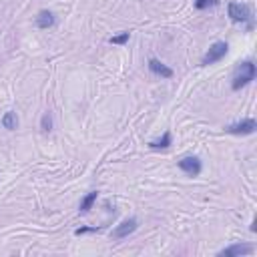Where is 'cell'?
<instances>
[{
  "label": "cell",
  "instance_id": "6da1fadb",
  "mask_svg": "<svg viewBox=\"0 0 257 257\" xmlns=\"http://www.w3.org/2000/svg\"><path fill=\"white\" fill-rule=\"evenodd\" d=\"M255 75H257V69L253 60H243L237 64V69L233 73V79H231V88L233 90H241L243 86H247L251 81H255Z\"/></svg>",
  "mask_w": 257,
  "mask_h": 257
},
{
  "label": "cell",
  "instance_id": "7a4b0ae2",
  "mask_svg": "<svg viewBox=\"0 0 257 257\" xmlns=\"http://www.w3.org/2000/svg\"><path fill=\"white\" fill-rule=\"evenodd\" d=\"M227 12H229V18H231L233 22H241V24L247 22V28H249V30L253 28V14H251V8H249L247 4H241V2H229Z\"/></svg>",
  "mask_w": 257,
  "mask_h": 257
},
{
  "label": "cell",
  "instance_id": "3957f363",
  "mask_svg": "<svg viewBox=\"0 0 257 257\" xmlns=\"http://www.w3.org/2000/svg\"><path fill=\"white\" fill-rule=\"evenodd\" d=\"M227 50H229V44H227V43H223V41L213 43V44L209 46V50L205 52V56L201 58V64H203V67H209V64L219 62L221 58H225Z\"/></svg>",
  "mask_w": 257,
  "mask_h": 257
},
{
  "label": "cell",
  "instance_id": "277c9868",
  "mask_svg": "<svg viewBox=\"0 0 257 257\" xmlns=\"http://www.w3.org/2000/svg\"><path fill=\"white\" fill-rule=\"evenodd\" d=\"M137 227H139V221H137L135 217H128V219L121 221V223L117 225V227L113 229L111 239H125V237H128L131 233H135Z\"/></svg>",
  "mask_w": 257,
  "mask_h": 257
},
{
  "label": "cell",
  "instance_id": "5b68a950",
  "mask_svg": "<svg viewBox=\"0 0 257 257\" xmlns=\"http://www.w3.org/2000/svg\"><path fill=\"white\" fill-rule=\"evenodd\" d=\"M177 165H179V169H181L185 175H189V177H197V175H201V171H203V163H201L199 157H183Z\"/></svg>",
  "mask_w": 257,
  "mask_h": 257
},
{
  "label": "cell",
  "instance_id": "8992f818",
  "mask_svg": "<svg viewBox=\"0 0 257 257\" xmlns=\"http://www.w3.org/2000/svg\"><path fill=\"white\" fill-rule=\"evenodd\" d=\"M255 128H257L255 119H243L239 123L229 125L225 131H227L229 135H251V133H255Z\"/></svg>",
  "mask_w": 257,
  "mask_h": 257
},
{
  "label": "cell",
  "instance_id": "52a82bcc",
  "mask_svg": "<svg viewBox=\"0 0 257 257\" xmlns=\"http://www.w3.org/2000/svg\"><path fill=\"white\" fill-rule=\"evenodd\" d=\"M255 249L249 243H233L219 251V257H241V255H251Z\"/></svg>",
  "mask_w": 257,
  "mask_h": 257
},
{
  "label": "cell",
  "instance_id": "ba28073f",
  "mask_svg": "<svg viewBox=\"0 0 257 257\" xmlns=\"http://www.w3.org/2000/svg\"><path fill=\"white\" fill-rule=\"evenodd\" d=\"M149 71L157 77H163V79H171L173 77V71L167 67V64H163L159 58H149Z\"/></svg>",
  "mask_w": 257,
  "mask_h": 257
},
{
  "label": "cell",
  "instance_id": "9c48e42d",
  "mask_svg": "<svg viewBox=\"0 0 257 257\" xmlns=\"http://www.w3.org/2000/svg\"><path fill=\"white\" fill-rule=\"evenodd\" d=\"M96 197H99V193H96V191L86 193V195L83 197V201H81V205H79V213H81V215H86V213L92 209V205L96 203Z\"/></svg>",
  "mask_w": 257,
  "mask_h": 257
},
{
  "label": "cell",
  "instance_id": "30bf717a",
  "mask_svg": "<svg viewBox=\"0 0 257 257\" xmlns=\"http://www.w3.org/2000/svg\"><path fill=\"white\" fill-rule=\"evenodd\" d=\"M171 145H173V137H171V133H169V131H165L163 135H161V139H155V141H151V143H149V147H151L153 151L169 149Z\"/></svg>",
  "mask_w": 257,
  "mask_h": 257
},
{
  "label": "cell",
  "instance_id": "8fae6325",
  "mask_svg": "<svg viewBox=\"0 0 257 257\" xmlns=\"http://www.w3.org/2000/svg\"><path fill=\"white\" fill-rule=\"evenodd\" d=\"M37 26L43 28V30L54 26V14H52L50 10H41L39 16H37Z\"/></svg>",
  "mask_w": 257,
  "mask_h": 257
},
{
  "label": "cell",
  "instance_id": "7c38bea8",
  "mask_svg": "<svg viewBox=\"0 0 257 257\" xmlns=\"http://www.w3.org/2000/svg\"><path fill=\"white\" fill-rule=\"evenodd\" d=\"M2 127H4V128H8V131H14V128L18 127V117H16V113H14V111L4 113V117H2Z\"/></svg>",
  "mask_w": 257,
  "mask_h": 257
},
{
  "label": "cell",
  "instance_id": "4fadbf2b",
  "mask_svg": "<svg viewBox=\"0 0 257 257\" xmlns=\"http://www.w3.org/2000/svg\"><path fill=\"white\" fill-rule=\"evenodd\" d=\"M219 0H193V6H195L197 10H205L209 6H217Z\"/></svg>",
  "mask_w": 257,
  "mask_h": 257
},
{
  "label": "cell",
  "instance_id": "5bb4252c",
  "mask_svg": "<svg viewBox=\"0 0 257 257\" xmlns=\"http://www.w3.org/2000/svg\"><path fill=\"white\" fill-rule=\"evenodd\" d=\"M128 39H131V32H121V35H117V37H111L109 43L111 44H127Z\"/></svg>",
  "mask_w": 257,
  "mask_h": 257
},
{
  "label": "cell",
  "instance_id": "9a60e30c",
  "mask_svg": "<svg viewBox=\"0 0 257 257\" xmlns=\"http://www.w3.org/2000/svg\"><path fill=\"white\" fill-rule=\"evenodd\" d=\"M41 128L44 133H48L50 128H52V117H50V113H44L43 115V119H41Z\"/></svg>",
  "mask_w": 257,
  "mask_h": 257
},
{
  "label": "cell",
  "instance_id": "2e32d148",
  "mask_svg": "<svg viewBox=\"0 0 257 257\" xmlns=\"http://www.w3.org/2000/svg\"><path fill=\"white\" fill-rule=\"evenodd\" d=\"M103 227H79L75 231V235H85V233H94V231H101Z\"/></svg>",
  "mask_w": 257,
  "mask_h": 257
}]
</instances>
